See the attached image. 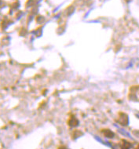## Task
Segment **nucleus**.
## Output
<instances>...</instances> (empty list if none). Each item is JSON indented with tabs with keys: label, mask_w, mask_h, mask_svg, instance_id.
<instances>
[{
	"label": "nucleus",
	"mask_w": 139,
	"mask_h": 149,
	"mask_svg": "<svg viewBox=\"0 0 139 149\" xmlns=\"http://www.w3.org/2000/svg\"><path fill=\"white\" fill-rule=\"evenodd\" d=\"M78 123H79L78 120H77L75 118H74V117H72V118L70 119V121H69V125H70L71 126H73V127L78 126Z\"/></svg>",
	"instance_id": "3"
},
{
	"label": "nucleus",
	"mask_w": 139,
	"mask_h": 149,
	"mask_svg": "<svg viewBox=\"0 0 139 149\" xmlns=\"http://www.w3.org/2000/svg\"><path fill=\"white\" fill-rule=\"evenodd\" d=\"M138 149H139V147H138Z\"/></svg>",
	"instance_id": "6"
},
{
	"label": "nucleus",
	"mask_w": 139,
	"mask_h": 149,
	"mask_svg": "<svg viewBox=\"0 0 139 149\" xmlns=\"http://www.w3.org/2000/svg\"><path fill=\"white\" fill-rule=\"evenodd\" d=\"M103 133H104L105 136L108 137V138H113L114 137V135H115L111 130H104Z\"/></svg>",
	"instance_id": "4"
},
{
	"label": "nucleus",
	"mask_w": 139,
	"mask_h": 149,
	"mask_svg": "<svg viewBox=\"0 0 139 149\" xmlns=\"http://www.w3.org/2000/svg\"><path fill=\"white\" fill-rule=\"evenodd\" d=\"M120 147L122 149H130L131 147V144L126 140H122V143L120 144Z\"/></svg>",
	"instance_id": "2"
},
{
	"label": "nucleus",
	"mask_w": 139,
	"mask_h": 149,
	"mask_svg": "<svg viewBox=\"0 0 139 149\" xmlns=\"http://www.w3.org/2000/svg\"><path fill=\"white\" fill-rule=\"evenodd\" d=\"M121 118L122 119H120L119 120V123L123 126H127L128 124V117L125 115V114H121Z\"/></svg>",
	"instance_id": "1"
},
{
	"label": "nucleus",
	"mask_w": 139,
	"mask_h": 149,
	"mask_svg": "<svg viewBox=\"0 0 139 149\" xmlns=\"http://www.w3.org/2000/svg\"><path fill=\"white\" fill-rule=\"evenodd\" d=\"M59 149H68L67 147H64V146H62V147H61Z\"/></svg>",
	"instance_id": "5"
}]
</instances>
